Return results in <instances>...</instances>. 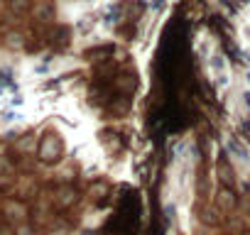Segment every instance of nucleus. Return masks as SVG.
<instances>
[{
    "label": "nucleus",
    "mask_w": 250,
    "mask_h": 235,
    "mask_svg": "<svg viewBox=\"0 0 250 235\" xmlns=\"http://www.w3.org/2000/svg\"><path fill=\"white\" fill-rule=\"evenodd\" d=\"M228 150H230V152H235L240 159H248V152H245V150H243V147H240L235 140H228Z\"/></svg>",
    "instance_id": "obj_1"
},
{
    "label": "nucleus",
    "mask_w": 250,
    "mask_h": 235,
    "mask_svg": "<svg viewBox=\"0 0 250 235\" xmlns=\"http://www.w3.org/2000/svg\"><path fill=\"white\" fill-rule=\"evenodd\" d=\"M8 83H10V71H0V93H3Z\"/></svg>",
    "instance_id": "obj_2"
},
{
    "label": "nucleus",
    "mask_w": 250,
    "mask_h": 235,
    "mask_svg": "<svg viewBox=\"0 0 250 235\" xmlns=\"http://www.w3.org/2000/svg\"><path fill=\"white\" fill-rule=\"evenodd\" d=\"M245 78H248V86H250V71H248V76H245Z\"/></svg>",
    "instance_id": "obj_3"
}]
</instances>
